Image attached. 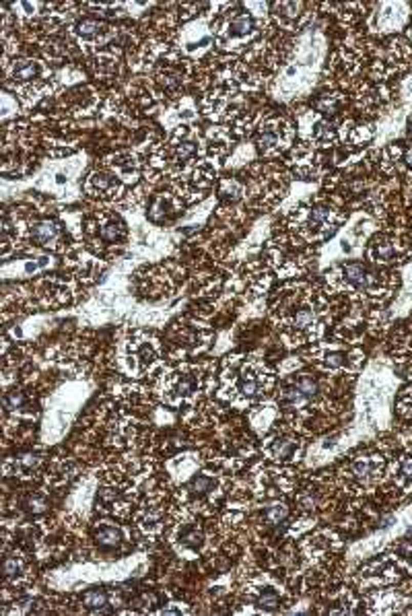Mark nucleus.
Instances as JSON below:
<instances>
[{
    "label": "nucleus",
    "mask_w": 412,
    "mask_h": 616,
    "mask_svg": "<svg viewBox=\"0 0 412 616\" xmlns=\"http://www.w3.org/2000/svg\"><path fill=\"white\" fill-rule=\"evenodd\" d=\"M330 221V210L328 208H323V206H315V208H311V212H309V227H319V225H323V223H328Z\"/></svg>",
    "instance_id": "aec40b11"
},
{
    "label": "nucleus",
    "mask_w": 412,
    "mask_h": 616,
    "mask_svg": "<svg viewBox=\"0 0 412 616\" xmlns=\"http://www.w3.org/2000/svg\"><path fill=\"white\" fill-rule=\"evenodd\" d=\"M239 388H241V394H245V396H258L260 394V379H258V375L254 373V371H243V375H241V383H239Z\"/></svg>",
    "instance_id": "39448f33"
},
{
    "label": "nucleus",
    "mask_w": 412,
    "mask_h": 616,
    "mask_svg": "<svg viewBox=\"0 0 412 616\" xmlns=\"http://www.w3.org/2000/svg\"><path fill=\"white\" fill-rule=\"evenodd\" d=\"M410 136H412V122H410Z\"/></svg>",
    "instance_id": "72a5a7b5"
},
{
    "label": "nucleus",
    "mask_w": 412,
    "mask_h": 616,
    "mask_svg": "<svg viewBox=\"0 0 412 616\" xmlns=\"http://www.w3.org/2000/svg\"><path fill=\"white\" fill-rule=\"evenodd\" d=\"M342 274H344V278L351 282V284H355L357 289H367L369 284H371V276L365 272V268L361 266V264H349V266H344L342 268Z\"/></svg>",
    "instance_id": "7ed1b4c3"
},
{
    "label": "nucleus",
    "mask_w": 412,
    "mask_h": 616,
    "mask_svg": "<svg viewBox=\"0 0 412 616\" xmlns=\"http://www.w3.org/2000/svg\"><path fill=\"white\" fill-rule=\"evenodd\" d=\"M258 142H260V146H262V148H266V150L274 148V146L278 144V134L274 132V126H264V128L260 130Z\"/></svg>",
    "instance_id": "f8f14e48"
},
{
    "label": "nucleus",
    "mask_w": 412,
    "mask_h": 616,
    "mask_svg": "<svg viewBox=\"0 0 412 616\" xmlns=\"http://www.w3.org/2000/svg\"><path fill=\"white\" fill-rule=\"evenodd\" d=\"M21 567H23V563L19 557H7L3 563V573H5V577H15L21 573Z\"/></svg>",
    "instance_id": "4be33fe9"
},
{
    "label": "nucleus",
    "mask_w": 412,
    "mask_h": 616,
    "mask_svg": "<svg viewBox=\"0 0 412 616\" xmlns=\"http://www.w3.org/2000/svg\"><path fill=\"white\" fill-rule=\"evenodd\" d=\"M31 233H33V239H35V241H39V244H44V246H50V244L58 237V227H56V223H52V221H39V223L33 225Z\"/></svg>",
    "instance_id": "f03ea898"
},
{
    "label": "nucleus",
    "mask_w": 412,
    "mask_h": 616,
    "mask_svg": "<svg viewBox=\"0 0 412 616\" xmlns=\"http://www.w3.org/2000/svg\"><path fill=\"white\" fill-rule=\"evenodd\" d=\"M194 150H196V144L194 142H190V140H186V142H182V144H178V148H176V155H178V159H190L192 155H194Z\"/></svg>",
    "instance_id": "bb28decb"
},
{
    "label": "nucleus",
    "mask_w": 412,
    "mask_h": 616,
    "mask_svg": "<svg viewBox=\"0 0 412 616\" xmlns=\"http://www.w3.org/2000/svg\"><path fill=\"white\" fill-rule=\"evenodd\" d=\"M287 515H289V507L287 505H283V503L280 505H272L266 511V521L270 525H278V523H283L287 519Z\"/></svg>",
    "instance_id": "ddd939ff"
},
{
    "label": "nucleus",
    "mask_w": 412,
    "mask_h": 616,
    "mask_svg": "<svg viewBox=\"0 0 412 616\" xmlns=\"http://www.w3.org/2000/svg\"><path fill=\"white\" fill-rule=\"evenodd\" d=\"M89 184H91V188H93L95 192H107V190H112V188H114V182H112V178H110V175H105V173H93Z\"/></svg>",
    "instance_id": "6ab92c4d"
},
{
    "label": "nucleus",
    "mask_w": 412,
    "mask_h": 616,
    "mask_svg": "<svg viewBox=\"0 0 412 616\" xmlns=\"http://www.w3.org/2000/svg\"><path fill=\"white\" fill-rule=\"evenodd\" d=\"M381 470V459H377L375 455L373 457H361L357 461H353V474L359 478V480H371L377 472Z\"/></svg>",
    "instance_id": "f257e3e1"
},
{
    "label": "nucleus",
    "mask_w": 412,
    "mask_h": 616,
    "mask_svg": "<svg viewBox=\"0 0 412 616\" xmlns=\"http://www.w3.org/2000/svg\"><path fill=\"white\" fill-rule=\"evenodd\" d=\"M25 404V396H23V392H19V390H13V392H9L7 396H5V406L9 408V410H17V408H21Z\"/></svg>",
    "instance_id": "b1692460"
},
{
    "label": "nucleus",
    "mask_w": 412,
    "mask_h": 616,
    "mask_svg": "<svg viewBox=\"0 0 412 616\" xmlns=\"http://www.w3.org/2000/svg\"><path fill=\"white\" fill-rule=\"evenodd\" d=\"M408 37H410V39H412V27H410V29H408Z\"/></svg>",
    "instance_id": "473e14b6"
},
{
    "label": "nucleus",
    "mask_w": 412,
    "mask_h": 616,
    "mask_svg": "<svg viewBox=\"0 0 412 616\" xmlns=\"http://www.w3.org/2000/svg\"><path fill=\"white\" fill-rule=\"evenodd\" d=\"M101 23L99 21H95V19H85V21H80L78 23V33L82 35V37H93V35H97L99 31H101Z\"/></svg>",
    "instance_id": "a211bd4d"
},
{
    "label": "nucleus",
    "mask_w": 412,
    "mask_h": 616,
    "mask_svg": "<svg viewBox=\"0 0 412 616\" xmlns=\"http://www.w3.org/2000/svg\"><path fill=\"white\" fill-rule=\"evenodd\" d=\"M27 509L33 511V513H41V511L46 509V503H44L41 499H29V501H27Z\"/></svg>",
    "instance_id": "c756f323"
},
{
    "label": "nucleus",
    "mask_w": 412,
    "mask_h": 616,
    "mask_svg": "<svg viewBox=\"0 0 412 616\" xmlns=\"http://www.w3.org/2000/svg\"><path fill=\"white\" fill-rule=\"evenodd\" d=\"M402 474L412 476V455H408V457L402 459Z\"/></svg>",
    "instance_id": "7c9ffc66"
},
{
    "label": "nucleus",
    "mask_w": 412,
    "mask_h": 616,
    "mask_svg": "<svg viewBox=\"0 0 412 616\" xmlns=\"http://www.w3.org/2000/svg\"><path fill=\"white\" fill-rule=\"evenodd\" d=\"M159 83L163 89L167 91H176L180 85H182V74L178 70H171V68H165L159 72Z\"/></svg>",
    "instance_id": "1a4fd4ad"
},
{
    "label": "nucleus",
    "mask_w": 412,
    "mask_h": 616,
    "mask_svg": "<svg viewBox=\"0 0 412 616\" xmlns=\"http://www.w3.org/2000/svg\"><path fill=\"white\" fill-rule=\"evenodd\" d=\"M252 27H254L252 17L241 15V17H237V19L231 23V35H245V33H250V31H252Z\"/></svg>",
    "instance_id": "2eb2a0df"
},
{
    "label": "nucleus",
    "mask_w": 412,
    "mask_h": 616,
    "mask_svg": "<svg viewBox=\"0 0 412 616\" xmlns=\"http://www.w3.org/2000/svg\"><path fill=\"white\" fill-rule=\"evenodd\" d=\"M82 602H85L87 608L91 610H101L105 612V606H107V593L103 589H89L85 596H82Z\"/></svg>",
    "instance_id": "0eeeda50"
},
{
    "label": "nucleus",
    "mask_w": 412,
    "mask_h": 616,
    "mask_svg": "<svg viewBox=\"0 0 412 616\" xmlns=\"http://www.w3.org/2000/svg\"><path fill=\"white\" fill-rule=\"evenodd\" d=\"M373 254L377 258V262H389L394 258V246L389 241H377L375 248H373Z\"/></svg>",
    "instance_id": "f3484780"
},
{
    "label": "nucleus",
    "mask_w": 412,
    "mask_h": 616,
    "mask_svg": "<svg viewBox=\"0 0 412 616\" xmlns=\"http://www.w3.org/2000/svg\"><path fill=\"white\" fill-rule=\"evenodd\" d=\"M398 551H400L402 555H406V557H412V542H410V540H404V542L398 546Z\"/></svg>",
    "instance_id": "2f4dec72"
},
{
    "label": "nucleus",
    "mask_w": 412,
    "mask_h": 616,
    "mask_svg": "<svg viewBox=\"0 0 412 616\" xmlns=\"http://www.w3.org/2000/svg\"><path fill=\"white\" fill-rule=\"evenodd\" d=\"M315 322V314L311 312V307H301V310L295 314L293 318V326L295 328H307Z\"/></svg>",
    "instance_id": "dca6fc26"
},
{
    "label": "nucleus",
    "mask_w": 412,
    "mask_h": 616,
    "mask_svg": "<svg viewBox=\"0 0 412 616\" xmlns=\"http://www.w3.org/2000/svg\"><path fill=\"white\" fill-rule=\"evenodd\" d=\"M39 66L35 60H17L13 64V79L17 81H29L37 74Z\"/></svg>",
    "instance_id": "20e7f679"
},
{
    "label": "nucleus",
    "mask_w": 412,
    "mask_h": 616,
    "mask_svg": "<svg viewBox=\"0 0 412 616\" xmlns=\"http://www.w3.org/2000/svg\"><path fill=\"white\" fill-rule=\"evenodd\" d=\"M295 386L307 396V398H313L315 396V392H317V383H315V379L313 377H309V375H299L295 381Z\"/></svg>",
    "instance_id": "4468645a"
},
{
    "label": "nucleus",
    "mask_w": 412,
    "mask_h": 616,
    "mask_svg": "<svg viewBox=\"0 0 412 616\" xmlns=\"http://www.w3.org/2000/svg\"><path fill=\"white\" fill-rule=\"evenodd\" d=\"M39 461V457L37 455H31V453H27V455H21L19 457V466H23V468H33L35 464Z\"/></svg>",
    "instance_id": "c85d7f7f"
},
{
    "label": "nucleus",
    "mask_w": 412,
    "mask_h": 616,
    "mask_svg": "<svg viewBox=\"0 0 412 616\" xmlns=\"http://www.w3.org/2000/svg\"><path fill=\"white\" fill-rule=\"evenodd\" d=\"M295 441L291 439H276L272 445V455L276 459H291L295 455Z\"/></svg>",
    "instance_id": "9d476101"
},
{
    "label": "nucleus",
    "mask_w": 412,
    "mask_h": 616,
    "mask_svg": "<svg viewBox=\"0 0 412 616\" xmlns=\"http://www.w3.org/2000/svg\"><path fill=\"white\" fill-rule=\"evenodd\" d=\"M99 233H101V239H105V241H118L124 235V227H122V223L112 221V223H105L101 227Z\"/></svg>",
    "instance_id": "9b49d317"
},
{
    "label": "nucleus",
    "mask_w": 412,
    "mask_h": 616,
    "mask_svg": "<svg viewBox=\"0 0 412 616\" xmlns=\"http://www.w3.org/2000/svg\"><path fill=\"white\" fill-rule=\"evenodd\" d=\"M315 503H317V499H315V495L311 493V491H307L301 499H299V505L303 507V509H313L315 507Z\"/></svg>",
    "instance_id": "cd10ccee"
},
{
    "label": "nucleus",
    "mask_w": 412,
    "mask_h": 616,
    "mask_svg": "<svg viewBox=\"0 0 412 616\" xmlns=\"http://www.w3.org/2000/svg\"><path fill=\"white\" fill-rule=\"evenodd\" d=\"M210 489H212V478H208V476H198V478L192 480V491L198 493V495H204Z\"/></svg>",
    "instance_id": "393cba45"
},
{
    "label": "nucleus",
    "mask_w": 412,
    "mask_h": 616,
    "mask_svg": "<svg viewBox=\"0 0 412 616\" xmlns=\"http://www.w3.org/2000/svg\"><path fill=\"white\" fill-rule=\"evenodd\" d=\"M194 390H196V381H194L192 377H184V379H180V381H178V386H176V392H178V394H182V396H190Z\"/></svg>",
    "instance_id": "a878e982"
},
{
    "label": "nucleus",
    "mask_w": 412,
    "mask_h": 616,
    "mask_svg": "<svg viewBox=\"0 0 412 616\" xmlns=\"http://www.w3.org/2000/svg\"><path fill=\"white\" fill-rule=\"evenodd\" d=\"M182 542H184L186 546H190V548H198V546L202 544V532H200L198 527H190V530L182 536Z\"/></svg>",
    "instance_id": "5701e85b"
},
{
    "label": "nucleus",
    "mask_w": 412,
    "mask_h": 616,
    "mask_svg": "<svg viewBox=\"0 0 412 616\" xmlns=\"http://www.w3.org/2000/svg\"><path fill=\"white\" fill-rule=\"evenodd\" d=\"M258 604L266 610H276L278 608V593L274 589H264L258 598Z\"/></svg>",
    "instance_id": "412c9836"
},
{
    "label": "nucleus",
    "mask_w": 412,
    "mask_h": 616,
    "mask_svg": "<svg viewBox=\"0 0 412 616\" xmlns=\"http://www.w3.org/2000/svg\"><path fill=\"white\" fill-rule=\"evenodd\" d=\"M95 538H97V542H99L101 546H116V544L120 542L122 534H120V530L114 527V525H103V527L95 534Z\"/></svg>",
    "instance_id": "6e6552de"
},
{
    "label": "nucleus",
    "mask_w": 412,
    "mask_h": 616,
    "mask_svg": "<svg viewBox=\"0 0 412 616\" xmlns=\"http://www.w3.org/2000/svg\"><path fill=\"white\" fill-rule=\"evenodd\" d=\"M309 398L295 386V383H291V386H287L283 392H280V402L283 404H287V406H301V404H305Z\"/></svg>",
    "instance_id": "423d86ee"
}]
</instances>
